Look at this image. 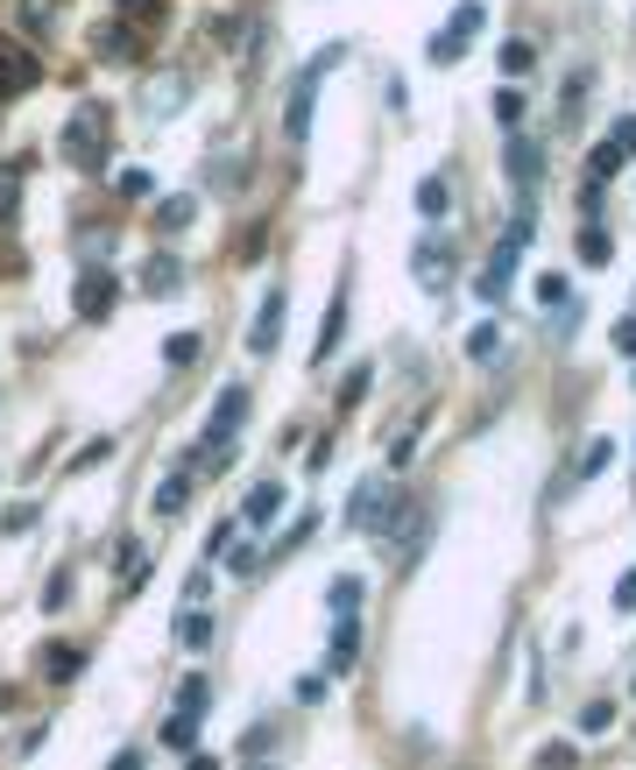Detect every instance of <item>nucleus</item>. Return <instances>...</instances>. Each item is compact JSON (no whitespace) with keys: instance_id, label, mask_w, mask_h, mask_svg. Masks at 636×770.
Masks as SVG:
<instances>
[{"instance_id":"f257e3e1","label":"nucleus","mask_w":636,"mask_h":770,"mask_svg":"<svg viewBox=\"0 0 636 770\" xmlns=\"http://www.w3.org/2000/svg\"><path fill=\"white\" fill-rule=\"evenodd\" d=\"M332 64H346V43H332V50H318L305 71H297V85H291V107H283V142L291 149H305L311 142V107H318V79H326Z\"/></svg>"},{"instance_id":"f03ea898","label":"nucleus","mask_w":636,"mask_h":770,"mask_svg":"<svg viewBox=\"0 0 636 770\" xmlns=\"http://www.w3.org/2000/svg\"><path fill=\"white\" fill-rule=\"evenodd\" d=\"M106 134H114V114H106L99 99L71 107V120H64V163H71V170H106Z\"/></svg>"},{"instance_id":"7ed1b4c3","label":"nucleus","mask_w":636,"mask_h":770,"mask_svg":"<svg viewBox=\"0 0 636 770\" xmlns=\"http://www.w3.org/2000/svg\"><path fill=\"white\" fill-rule=\"evenodd\" d=\"M523 240H530V213H517V220H509V234H503V240H495L488 269H481V283H474V291H481V297H488V305H495V297H503V291H509V283H517V254H523Z\"/></svg>"},{"instance_id":"20e7f679","label":"nucleus","mask_w":636,"mask_h":770,"mask_svg":"<svg viewBox=\"0 0 636 770\" xmlns=\"http://www.w3.org/2000/svg\"><path fill=\"white\" fill-rule=\"evenodd\" d=\"M481 22H488V14H481V0H460V14H452L446 28H438L432 43H424V57H432V64H460L467 50H474V36H481Z\"/></svg>"},{"instance_id":"39448f33","label":"nucleus","mask_w":636,"mask_h":770,"mask_svg":"<svg viewBox=\"0 0 636 770\" xmlns=\"http://www.w3.org/2000/svg\"><path fill=\"white\" fill-rule=\"evenodd\" d=\"M71 305H79V319H85V325H106V311L120 305V283L106 276V269H85V276H79V297H71Z\"/></svg>"},{"instance_id":"423d86ee","label":"nucleus","mask_w":636,"mask_h":770,"mask_svg":"<svg viewBox=\"0 0 636 770\" xmlns=\"http://www.w3.org/2000/svg\"><path fill=\"white\" fill-rule=\"evenodd\" d=\"M240 417H248V389H226L220 403H212V431H205V452H220V446H234L240 439Z\"/></svg>"},{"instance_id":"0eeeda50","label":"nucleus","mask_w":636,"mask_h":770,"mask_svg":"<svg viewBox=\"0 0 636 770\" xmlns=\"http://www.w3.org/2000/svg\"><path fill=\"white\" fill-rule=\"evenodd\" d=\"M411 262H417V283H424V291H446V283H452V240L424 234V240H417V254H411Z\"/></svg>"},{"instance_id":"6e6552de","label":"nucleus","mask_w":636,"mask_h":770,"mask_svg":"<svg viewBox=\"0 0 636 770\" xmlns=\"http://www.w3.org/2000/svg\"><path fill=\"white\" fill-rule=\"evenodd\" d=\"M382 502H397V495H389L382 481H361L354 502H346V523H354V531H382Z\"/></svg>"},{"instance_id":"1a4fd4ad","label":"nucleus","mask_w":636,"mask_h":770,"mask_svg":"<svg viewBox=\"0 0 636 770\" xmlns=\"http://www.w3.org/2000/svg\"><path fill=\"white\" fill-rule=\"evenodd\" d=\"M276 340H283V291H269L262 311H255V325H248V346L255 354H276Z\"/></svg>"},{"instance_id":"9d476101","label":"nucleus","mask_w":636,"mask_h":770,"mask_svg":"<svg viewBox=\"0 0 636 770\" xmlns=\"http://www.w3.org/2000/svg\"><path fill=\"white\" fill-rule=\"evenodd\" d=\"M28 85H36V57L22 50V43H0V93H28Z\"/></svg>"},{"instance_id":"9b49d317","label":"nucleus","mask_w":636,"mask_h":770,"mask_svg":"<svg viewBox=\"0 0 636 770\" xmlns=\"http://www.w3.org/2000/svg\"><path fill=\"white\" fill-rule=\"evenodd\" d=\"M509 177H517V191H530L544 177V149L530 134H509Z\"/></svg>"},{"instance_id":"f8f14e48","label":"nucleus","mask_w":636,"mask_h":770,"mask_svg":"<svg viewBox=\"0 0 636 770\" xmlns=\"http://www.w3.org/2000/svg\"><path fill=\"white\" fill-rule=\"evenodd\" d=\"M142 291L149 297H177L185 291V262H177V254H156V262L142 269Z\"/></svg>"},{"instance_id":"ddd939ff","label":"nucleus","mask_w":636,"mask_h":770,"mask_svg":"<svg viewBox=\"0 0 636 770\" xmlns=\"http://www.w3.org/2000/svg\"><path fill=\"white\" fill-rule=\"evenodd\" d=\"M361 658V623H332V651H326V672H354Z\"/></svg>"},{"instance_id":"4468645a","label":"nucleus","mask_w":636,"mask_h":770,"mask_svg":"<svg viewBox=\"0 0 636 770\" xmlns=\"http://www.w3.org/2000/svg\"><path fill=\"white\" fill-rule=\"evenodd\" d=\"M326 608H332V623H354V615H361V580H354V572H340V580L326 587Z\"/></svg>"},{"instance_id":"2eb2a0df","label":"nucleus","mask_w":636,"mask_h":770,"mask_svg":"<svg viewBox=\"0 0 636 770\" xmlns=\"http://www.w3.org/2000/svg\"><path fill=\"white\" fill-rule=\"evenodd\" d=\"M283 509V481H262V488H248V502H240V523H269Z\"/></svg>"},{"instance_id":"dca6fc26","label":"nucleus","mask_w":636,"mask_h":770,"mask_svg":"<svg viewBox=\"0 0 636 770\" xmlns=\"http://www.w3.org/2000/svg\"><path fill=\"white\" fill-rule=\"evenodd\" d=\"M340 332H346V297H332V305H326V325H318V346H311V360H318V368H326V360H332V346H340Z\"/></svg>"},{"instance_id":"f3484780","label":"nucleus","mask_w":636,"mask_h":770,"mask_svg":"<svg viewBox=\"0 0 636 770\" xmlns=\"http://www.w3.org/2000/svg\"><path fill=\"white\" fill-rule=\"evenodd\" d=\"M185 502H191V474H170L156 495H149V509H156V517H185Z\"/></svg>"},{"instance_id":"a211bd4d","label":"nucleus","mask_w":636,"mask_h":770,"mask_svg":"<svg viewBox=\"0 0 636 770\" xmlns=\"http://www.w3.org/2000/svg\"><path fill=\"white\" fill-rule=\"evenodd\" d=\"M446 205H452V185H446V177H417V213L424 220H446Z\"/></svg>"},{"instance_id":"6ab92c4d","label":"nucleus","mask_w":636,"mask_h":770,"mask_svg":"<svg viewBox=\"0 0 636 770\" xmlns=\"http://www.w3.org/2000/svg\"><path fill=\"white\" fill-rule=\"evenodd\" d=\"M79 664H85L79 643H50V651H43V678H57V686H64V678H79Z\"/></svg>"},{"instance_id":"aec40b11","label":"nucleus","mask_w":636,"mask_h":770,"mask_svg":"<svg viewBox=\"0 0 636 770\" xmlns=\"http://www.w3.org/2000/svg\"><path fill=\"white\" fill-rule=\"evenodd\" d=\"M170 114H185V79H163L149 93V120H170Z\"/></svg>"},{"instance_id":"412c9836","label":"nucleus","mask_w":636,"mask_h":770,"mask_svg":"<svg viewBox=\"0 0 636 770\" xmlns=\"http://www.w3.org/2000/svg\"><path fill=\"white\" fill-rule=\"evenodd\" d=\"M99 57L128 64V57H134V28H128V22H106V28H99Z\"/></svg>"},{"instance_id":"4be33fe9","label":"nucleus","mask_w":636,"mask_h":770,"mask_svg":"<svg viewBox=\"0 0 636 770\" xmlns=\"http://www.w3.org/2000/svg\"><path fill=\"white\" fill-rule=\"evenodd\" d=\"M615 170H623V149H615V142H601L594 156H587V185H601V177H615Z\"/></svg>"},{"instance_id":"5701e85b","label":"nucleus","mask_w":636,"mask_h":770,"mask_svg":"<svg viewBox=\"0 0 636 770\" xmlns=\"http://www.w3.org/2000/svg\"><path fill=\"white\" fill-rule=\"evenodd\" d=\"M156 220L177 234V226H191V220H199V199H163V205H156Z\"/></svg>"},{"instance_id":"b1692460","label":"nucleus","mask_w":636,"mask_h":770,"mask_svg":"<svg viewBox=\"0 0 636 770\" xmlns=\"http://www.w3.org/2000/svg\"><path fill=\"white\" fill-rule=\"evenodd\" d=\"M495 346H503V325H474L467 332V354L474 360H495Z\"/></svg>"},{"instance_id":"393cba45","label":"nucleus","mask_w":636,"mask_h":770,"mask_svg":"<svg viewBox=\"0 0 636 770\" xmlns=\"http://www.w3.org/2000/svg\"><path fill=\"white\" fill-rule=\"evenodd\" d=\"M177 643L205 651V643H212V615H185V623H177Z\"/></svg>"},{"instance_id":"a878e982","label":"nucleus","mask_w":636,"mask_h":770,"mask_svg":"<svg viewBox=\"0 0 636 770\" xmlns=\"http://www.w3.org/2000/svg\"><path fill=\"white\" fill-rule=\"evenodd\" d=\"M205 700H212L205 678H185V686H177V707H185V714H205Z\"/></svg>"},{"instance_id":"bb28decb","label":"nucleus","mask_w":636,"mask_h":770,"mask_svg":"<svg viewBox=\"0 0 636 770\" xmlns=\"http://www.w3.org/2000/svg\"><path fill=\"white\" fill-rule=\"evenodd\" d=\"M609 452H615V439H594V446L580 452V466H573V474H580V481H587V474H601V466H609Z\"/></svg>"},{"instance_id":"cd10ccee","label":"nucleus","mask_w":636,"mask_h":770,"mask_svg":"<svg viewBox=\"0 0 636 770\" xmlns=\"http://www.w3.org/2000/svg\"><path fill=\"white\" fill-rule=\"evenodd\" d=\"M191 735H199V714H177L170 728H163V743H170V749H191Z\"/></svg>"},{"instance_id":"c85d7f7f","label":"nucleus","mask_w":636,"mask_h":770,"mask_svg":"<svg viewBox=\"0 0 636 770\" xmlns=\"http://www.w3.org/2000/svg\"><path fill=\"white\" fill-rule=\"evenodd\" d=\"M580 262H609V234H601V226L580 234Z\"/></svg>"},{"instance_id":"c756f323","label":"nucleus","mask_w":636,"mask_h":770,"mask_svg":"<svg viewBox=\"0 0 636 770\" xmlns=\"http://www.w3.org/2000/svg\"><path fill=\"white\" fill-rule=\"evenodd\" d=\"M163 360H170V368H185V360H199V340H191V332H177V340L163 346Z\"/></svg>"},{"instance_id":"7c9ffc66","label":"nucleus","mask_w":636,"mask_h":770,"mask_svg":"<svg viewBox=\"0 0 636 770\" xmlns=\"http://www.w3.org/2000/svg\"><path fill=\"white\" fill-rule=\"evenodd\" d=\"M538 305H566V276H558V269H552V276H538Z\"/></svg>"},{"instance_id":"2f4dec72","label":"nucleus","mask_w":636,"mask_h":770,"mask_svg":"<svg viewBox=\"0 0 636 770\" xmlns=\"http://www.w3.org/2000/svg\"><path fill=\"white\" fill-rule=\"evenodd\" d=\"M495 120H503V128H517V120H523V93H495Z\"/></svg>"},{"instance_id":"473e14b6","label":"nucleus","mask_w":636,"mask_h":770,"mask_svg":"<svg viewBox=\"0 0 636 770\" xmlns=\"http://www.w3.org/2000/svg\"><path fill=\"white\" fill-rule=\"evenodd\" d=\"M609 721H615V707H609V700H594V707H587V714H580V728H587V735H601V728H609Z\"/></svg>"},{"instance_id":"72a5a7b5","label":"nucleus","mask_w":636,"mask_h":770,"mask_svg":"<svg viewBox=\"0 0 636 770\" xmlns=\"http://www.w3.org/2000/svg\"><path fill=\"white\" fill-rule=\"evenodd\" d=\"M503 71H509V79H523V71H530V43H509V50H503Z\"/></svg>"},{"instance_id":"f704fd0d","label":"nucleus","mask_w":636,"mask_h":770,"mask_svg":"<svg viewBox=\"0 0 636 770\" xmlns=\"http://www.w3.org/2000/svg\"><path fill=\"white\" fill-rule=\"evenodd\" d=\"M226 566H234V572H255V566H262V545H234V552H226Z\"/></svg>"},{"instance_id":"c9c22d12","label":"nucleus","mask_w":636,"mask_h":770,"mask_svg":"<svg viewBox=\"0 0 636 770\" xmlns=\"http://www.w3.org/2000/svg\"><path fill=\"white\" fill-rule=\"evenodd\" d=\"M609 142L623 149V156H636V114H623V120H615V134H609Z\"/></svg>"},{"instance_id":"e433bc0d","label":"nucleus","mask_w":636,"mask_h":770,"mask_svg":"<svg viewBox=\"0 0 636 770\" xmlns=\"http://www.w3.org/2000/svg\"><path fill=\"white\" fill-rule=\"evenodd\" d=\"M14 185H22V177H14V170H0V226L14 220Z\"/></svg>"},{"instance_id":"4c0bfd02","label":"nucleus","mask_w":636,"mask_h":770,"mask_svg":"<svg viewBox=\"0 0 636 770\" xmlns=\"http://www.w3.org/2000/svg\"><path fill=\"white\" fill-rule=\"evenodd\" d=\"M368 375H375V368H354V375H346V389H340V403H361V396H368Z\"/></svg>"},{"instance_id":"58836bf2","label":"nucleus","mask_w":636,"mask_h":770,"mask_svg":"<svg viewBox=\"0 0 636 770\" xmlns=\"http://www.w3.org/2000/svg\"><path fill=\"white\" fill-rule=\"evenodd\" d=\"M615 608L636 615V572H623V580H615Z\"/></svg>"},{"instance_id":"ea45409f","label":"nucleus","mask_w":636,"mask_h":770,"mask_svg":"<svg viewBox=\"0 0 636 770\" xmlns=\"http://www.w3.org/2000/svg\"><path fill=\"white\" fill-rule=\"evenodd\" d=\"M50 22V0H22V28H43Z\"/></svg>"},{"instance_id":"a19ab883","label":"nucleus","mask_w":636,"mask_h":770,"mask_svg":"<svg viewBox=\"0 0 636 770\" xmlns=\"http://www.w3.org/2000/svg\"><path fill=\"white\" fill-rule=\"evenodd\" d=\"M305 537H311V517H297L291 531H283V545H276V552H297V545H305Z\"/></svg>"},{"instance_id":"79ce46f5","label":"nucleus","mask_w":636,"mask_h":770,"mask_svg":"<svg viewBox=\"0 0 636 770\" xmlns=\"http://www.w3.org/2000/svg\"><path fill=\"white\" fill-rule=\"evenodd\" d=\"M615 346H623V354L636 360V319H623V325H615Z\"/></svg>"},{"instance_id":"37998d69","label":"nucleus","mask_w":636,"mask_h":770,"mask_svg":"<svg viewBox=\"0 0 636 770\" xmlns=\"http://www.w3.org/2000/svg\"><path fill=\"white\" fill-rule=\"evenodd\" d=\"M114 770H142V757H114Z\"/></svg>"},{"instance_id":"c03bdc74","label":"nucleus","mask_w":636,"mask_h":770,"mask_svg":"<svg viewBox=\"0 0 636 770\" xmlns=\"http://www.w3.org/2000/svg\"><path fill=\"white\" fill-rule=\"evenodd\" d=\"M120 8H156V0H120Z\"/></svg>"},{"instance_id":"a18cd8bd","label":"nucleus","mask_w":636,"mask_h":770,"mask_svg":"<svg viewBox=\"0 0 636 770\" xmlns=\"http://www.w3.org/2000/svg\"><path fill=\"white\" fill-rule=\"evenodd\" d=\"M191 770H220V763H212V757H199V763H191Z\"/></svg>"},{"instance_id":"49530a36","label":"nucleus","mask_w":636,"mask_h":770,"mask_svg":"<svg viewBox=\"0 0 636 770\" xmlns=\"http://www.w3.org/2000/svg\"><path fill=\"white\" fill-rule=\"evenodd\" d=\"M248 770H276V763H248Z\"/></svg>"}]
</instances>
